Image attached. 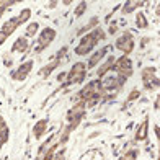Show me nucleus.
<instances>
[{
    "label": "nucleus",
    "instance_id": "obj_1",
    "mask_svg": "<svg viewBox=\"0 0 160 160\" xmlns=\"http://www.w3.org/2000/svg\"><path fill=\"white\" fill-rule=\"evenodd\" d=\"M105 38H106V33H105L103 28H100V26L93 28L92 31H88L87 34H83L82 38H80L78 44L74 49L75 56H80V57H82V56H88L101 41H105Z\"/></svg>",
    "mask_w": 160,
    "mask_h": 160
},
{
    "label": "nucleus",
    "instance_id": "obj_2",
    "mask_svg": "<svg viewBox=\"0 0 160 160\" xmlns=\"http://www.w3.org/2000/svg\"><path fill=\"white\" fill-rule=\"evenodd\" d=\"M100 80H101V97H103V100L114 98L118 95V92L122 88V85L126 83L114 74H108Z\"/></svg>",
    "mask_w": 160,
    "mask_h": 160
},
{
    "label": "nucleus",
    "instance_id": "obj_3",
    "mask_svg": "<svg viewBox=\"0 0 160 160\" xmlns=\"http://www.w3.org/2000/svg\"><path fill=\"white\" fill-rule=\"evenodd\" d=\"M111 72L114 75H118L122 82H128V78H131L132 74H134V62H132V59H131L129 56L116 57Z\"/></svg>",
    "mask_w": 160,
    "mask_h": 160
},
{
    "label": "nucleus",
    "instance_id": "obj_4",
    "mask_svg": "<svg viewBox=\"0 0 160 160\" xmlns=\"http://www.w3.org/2000/svg\"><path fill=\"white\" fill-rule=\"evenodd\" d=\"M57 38V31L54 30L52 26H46L38 33V38H36L34 42V54H41L44 49H48L51 44L54 42V39Z\"/></svg>",
    "mask_w": 160,
    "mask_h": 160
},
{
    "label": "nucleus",
    "instance_id": "obj_5",
    "mask_svg": "<svg viewBox=\"0 0 160 160\" xmlns=\"http://www.w3.org/2000/svg\"><path fill=\"white\" fill-rule=\"evenodd\" d=\"M87 78V65L85 62L78 61L67 70V77H65L64 85H80Z\"/></svg>",
    "mask_w": 160,
    "mask_h": 160
},
{
    "label": "nucleus",
    "instance_id": "obj_6",
    "mask_svg": "<svg viewBox=\"0 0 160 160\" xmlns=\"http://www.w3.org/2000/svg\"><path fill=\"white\" fill-rule=\"evenodd\" d=\"M136 48V41H134V34L129 30L122 31L121 36H118L114 41V49H118L122 52V56H129Z\"/></svg>",
    "mask_w": 160,
    "mask_h": 160
},
{
    "label": "nucleus",
    "instance_id": "obj_7",
    "mask_svg": "<svg viewBox=\"0 0 160 160\" xmlns=\"http://www.w3.org/2000/svg\"><path fill=\"white\" fill-rule=\"evenodd\" d=\"M141 78H142V83H144V88L145 90H158V72L157 67L154 65H147L144 67L141 72Z\"/></svg>",
    "mask_w": 160,
    "mask_h": 160
},
{
    "label": "nucleus",
    "instance_id": "obj_8",
    "mask_svg": "<svg viewBox=\"0 0 160 160\" xmlns=\"http://www.w3.org/2000/svg\"><path fill=\"white\" fill-rule=\"evenodd\" d=\"M34 67V61L33 59H28L25 62H21L17 69H13L10 72V78L15 80V82H25L28 78V75L31 74V70Z\"/></svg>",
    "mask_w": 160,
    "mask_h": 160
},
{
    "label": "nucleus",
    "instance_id": "obj_9",
    "mask_svg": "<svg viewBox=\"0 0 160 160\" xmlns=\"http://www.w3.org/2000/svg\"><path fill=\"white\" fill-rule=\"evenodd\" d=\"M20 26H21V25H20V21H18L17 17H13V18H8V20H7L5 23L2 25V28H0V46L5 44V41L8 39L10 36L15 33Z\"/></svg>",
    "mask_w": 160,
    "mask_h": 160
},
{
    "label": "nucleus",
    "instance_id": "obj_10",
    "mask_svg": "<svg viewBox=\"0 0 160 160\" xmlns=\"http://www.w3.org/2000/svg\"><path fill=\"white\" fill-rule=\"evenodd\" d=\"M110 49H111V46L110 44H106V46H103V48H100V49H97L95 52H92V56L88 57V61L85 62V65H87V70H90V69H95L97 65L105 59V57L108 56V52H110Z\"/></svg>",
    "mask_w": 160,
    "mask_h": 160
},
{
    "label": "nucleus",
    "instance_id": "obj_11",
    "mask_svg": "<svg viewBox=\"0 0 160 160\" xmlns=\"http://www.w3.org/2000/svg\"><path fill=\"white\" fill-rule=\"evenodd\" d=\"M31 49V42L28 41L25 36H20V38L15 39V42H13V46H12V52H20V54H26L28 51Z\"/></svg>",
    "mask_w": 160,
    "mask_h": 160
},
{
    "label": "nucleus",
    "instance_id": "obj_12",
    "mask_svg": "<svg viewBox=\"0 0 160 160\" xmlns=\"http://www.w3.org/2000/svg\"><path fill=\"white\" fill-rule=\"evenodd\" d=\"M114 61H116V57L114 56H108L105 57V62L98 67L97 70V78H103L105 75H108L110 72L113 70V65H114Z\"/></svg>",
    "mask_w": 160,
    "mask_h": 160
},
{
    "label": "nucleus",
    "instance_id": "obj_13",
    "mask_svg": "<svg viewBox=\"0 0 160 160\" xmlns=\"http://www.w3.org/2000/svg\"><path fill=\"white\" fill-rule=\"evenodd\" d=\"M144 5H145V2H141V0H128V2L121 5V13L122 15H129V13L142 8Z\"/></svg>",
    "mask_w": 160,
    "mask_h": 160
},
{
    "label": "nucleus",
    "instance_id": "obj_14",
    "mask_svg": "<svg viewBox=\"0 0 160 160\" xmlns=\"http://www.w3.org/2000/svg\"><path fill=\"white\" fill-rule=\"evenodd\" d=\"M61 62H62V61H59V59H52L51 62H48L46 65H42V67L39 69V72H38L39 77L48 78V77H49V75L52 74V72H54L57 67H59V65H61Z\"/></svg>",
    "mask_w": 160,
    "mask_h": 160
},
{
    "label": "nucleus",
    "instance_id": "obj_15",
    "mask_svg": "<svg viewBox=\"0 0 160 160\" xmlns=\"http://www.w3.org/2000/svg\"><path fill=\"white\" fill-rule=\"evenodd\" d=\"M147 136H149V118L145 116V119L141 122V126L137 128V131H136L134 141H137V142H142V141L147 139Z\"/></svg>",
    "mask_w": 160,
    "mask_h": 160
},
{
    "label": "nucleus",
    "instance_id": "obj_16",
    "mask_svg": "<svg viewBox=\"0 0 160 160\" xmlns=\"http://www.w3.org/2000/svg\"><path fill=\"white\" fill-rule=\"evenodd\" d=\"M8 139H10V128L5 122L3 116H0V149L8 142Z\"/></svg>",
    "mask_w": 160,
    "mask_h": 160
},
{
    "label": "nucleus",
    "instance_id": "obj_17",
    "mask_svg": "<svg viewBox=\"0 0 160 160\" xmlns=\"http://www.w3.org/2000/svg\"><path fill=\"white\" fill-rule=\"evenodd\" d=\"M48 124H49V119H39L36 124L33 126V136L36 137V139H41L42 136L46 134V131H48Z\"/></svg>",
    "mask_w": 160,
    "mask_h": 160
},
{
    "label": "nucleus",
    "instance_id": "obj_18",
    "mask_svg": "<svg viewBox=\"0 0 160 160\" xmlns=\"http://www.w3.org/2000/svg\"><path fill=\"white\" fill-rule=\"evenodd\" d=\"M78 160H105V155H103V152H101L100 149H88V150H85L82 155H80Z\"/></svg>",
    "mask_w": 160,
    "mask_h": 160
},
{
    "label": "nucleus",
    "instance_id": "obj_19",
    "mask_svg": "<svg viewBox=\"0 0 160 160\" xmlns=\"http://www.w3.org/2000/svg\"><path fill=\"white\" fill-rule=\"evenodd\" d=\"M39 33V23L38 21H30V23L26 25V28H25V38L28 39V38H36V34Z\"/></svg>",
    "mask_w": 160,
    "mask_h": 160
},
{
    "label": "nucleus",
    "instance_id": "obj_20",
    "mask_svg": "<svg viewBox=\"0 0 160 160\" xmlns=\"http://www.w3.org/2000/svg\"><path fill=\"white\" fill-rule=\"evenodd\" d=\"M98 23H100L98 17H93V18L90 20V23H87L85 26H82V28H80V30L77 31V36H80V38H82L83 34H87L88 31H92L93 28H97V26H98Z\"/></svg>",
    "mask_w": 160,
    "mask_h": 160
},
{
    "label": "nucleus",
    "instance_id": "obj_21",
    "mask_svg": "<svg viewBox=\"0 0 160 160\" xmlns=\"http://www.w3.org/2000/svg\"><path fill=\"white\" fill-rule=\"evenodd\" d=\"M136 26L139 28V30H147L149 28V20H147V17H145L142 12L136 13Z\"/></svg>",
    "mask_w": 160,
    "mask_h": 160
},
{
    "label": "nucleus",
    "instance_id": "obj_22",
    "mask_svg": "<svg viewBox=\"0 0 160 160\" xmlns=\"http://www.w3.org/2000/svg\"><path fill=\"white\" fill-rule=\"evenodd\" d=\"M64 155H65V147L57 149L56 152H51V154L44 155V157L39 158V160H64Z\"/></svg>",
    "mask_w": 160,
    "mask_h": 160
},
{
    "label": "nucleus",
    "instance_id": "obj_23",
    "mask_svg": "<svg viewBox=\"0 0 160 160\" xmlns=\"http://www.w3.org/2000/svg\"><path fill=\"white\" fill-rule=\"evenodd\" d=\"M17 18H18V21H20V25H25V23H28L30 21V18H31V8H23L18 15H17Z\"/></svg>",
    "mask_w": 160,
    "mask_h": 160
},
{
    "label": "nucleus",
    "instance_id": "obj_24",
    "mask_svg": "<svg viewBox=\"0 0 160 160\" xmlns=\"http://www.w3.org/2000/svg\"><path fill=\"white\" fill-rule=\"evenodd\" d=\"M137 157H139V149H129L118 160H137Z\"/></svg>",
    "mask_w": 160,
    "mask_h": 160
},
{
    "label": "nucleus",
    "instance_id": "obj_25",
    "mask_svg": "<svg viewBox=\"0 0 160 160\" xmlns=\"http://www.w3.org/2000/svg\"><path fill=\"white\" fill-rule=\"evenodd\" d=\"M15 3H17L15 0H0V18L3 17V13H5L7 8H10V7L15 5Z\"/></svg>",
    "mask_w": 160,
    "mask_h": 160
},
{
    "label": "nucleus",
    "instance_id": "obj_26",
    "mask_svg": "<svg viewBox=\"0 0 160 160\" xmlns=\"http://www.w3.org/2000/svg\"><path fill=\"white\" fill-rule=\"evenodd\" d=\"M87 8H88V3H87V2H80V3L77 5L75 12H74V17H75V18H80V17H82L83 13H85Z\"/></svg>",
    "mask_w": 160,
    "mask_h": 160
},
{
    "label": "nucleus",
    "instance_id": "obj_27",
    "mask_svg": "<svg viewBox=\"0 0 160 160\" xmlns=\"http://www.w3.org/2000/svg\"><path fill=\"white\" fill-rule=\"evenodd\" d=\"M139 97H141V92L137 90V88H134L132 92L129 93V98H128V101H126V103H131V101H134V100H137V98H139Z\"/></svg>",
    "mask_w": 160,
    "mask_h": 160
},
{
    "label": "nucleus",
    "instance_id": "obj_28",
    "mask_svg": "<svg viewBox=\"0 0 160 160\" xmlns=\"http://www.w3.org/2000/svg\"><path fill=\"white\" fill-rule=\"evenodd\" d=\"M3 64H5V67H12L13 61L8 59V54H3Z\"/></svg>",
    "mask_w": 160,
    "mask_h": 160
},
{
    "label": "nucleus",
    "instance_id": "obj_29",
    "mask_svg": "<svg viewBox=\"0 0 160 160\" xmlns=\"http://www.w3.org/2000/svg\"><path fill=\"white\" fill-rule=\"evenodd\" d=\"M65 77H67V72H61L59 75H57V82H65Z\"/></svg>",
    "mask_w": 160,
    "mask_h": 160
},
{
    "label": "nucleus",
    "instance_id": "obj_30",
    "mask_svg": "<svg viewBox=\"0 0 160 160\" xmlns=\"http://www.w3.org/2000/svg\"><path fill=\"white\" fill-rule=\"evenodd\" d=\"M116 31H118V26H116V23H111L110 25V30H108V34H114Z\"/></svg>",
    "mask_w": 160,
    "mask_h": 160
},
{
    "label": "nucleus",
    "instance_id": "obj_31",
    "mask_svg": "<svg viewBox=\"0 0 160 160\" xmlns=\"http://www.w3.org/2000/svg\"><path fill=\"white\" fill-rule=\"evenodd\" d=\"M56 5H57V2H48L46 3V8H54Z\"/></svg>",
    "mask_w": 160,
    "mask_h": 160
}]
</instances>
